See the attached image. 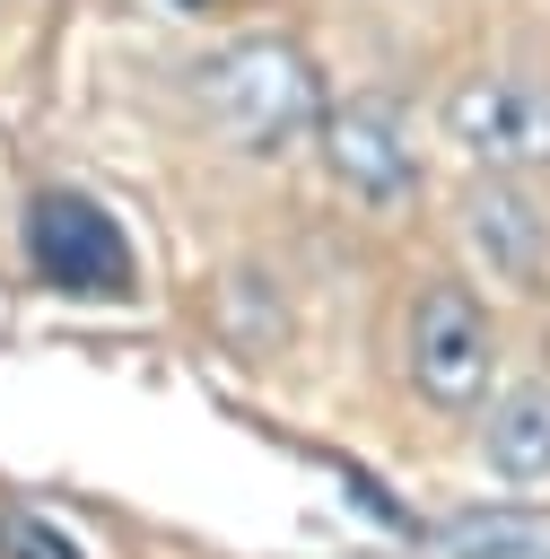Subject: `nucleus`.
I'll list each match as a JSON object with an SVG mask.
<instances>
[{
	"label": "nucleus",
	"mask_w": 550,
	"mask_h": 559,
	"mask_svg": "<svg viewBox=\"0 0 550 559\" xmlns=\"http://www.w3.org/2000/svg\"><path fill=\"white\" fill-rule=\"evenodd\" d=\"M201 122L236 148V157H297L323 131V79L306 61V44L288 35H244L227 52H210L192 70Z\"/></svg>",
	"instance_id": "obj_1"
},
{
	"label": "nucleus",
	"mask_w": 550,
	"mask_h": 559,
	"mask_svg": "<svg viewBox=\"0 0 550 559\" xmlns=\"http://www.w3.org/2000/svg\"><path fill=\"white\" fill-rule=\"evenodd\" d=\"M26 262L61 297H131L140 288V262H131L122 218L96 192H70V183H44L26 201Z\"/></svg>",
	"instance_id": "obj_2"
},
{
	"label": "nucleus",
	"mask_w": 550,
	"mask_h": 559,
	"mask_svg": "<svg viewBox=\"0 0 550 559\" xmlns=\"http://www.w3.org/2000/svg\"><path fill=\"white\" fill-rule=\"evenodd\" d=\"M489 367H498L489 306L463 280H428L410 297V323H402V376H410V393L437 402V411H471L489 393Z\"/></svg>",
	"instance_id": "obj_3"
},
{
	"label": "nucleus",
	"mask_w": 550,
	"mask_h": 559,
	"mask_svg": "<svg viewBox=\"0 0 550 559\" xmlns=\"http://www.w3.org/2000/svg\"><path fill=\"white\" fill-rule=\"evenodd\" d=\"M445 131L480 175H550V79L480 70L445 96Z\"/></svg>",
	"instance_id": "obj_4"
},
{
	"label": "nucleus",
	"mask_w": 550,
	"mask_h": 559,
	"mask_svg": "<svg viewBox=\"0 0 550 559\" xmlns=\"http://www.w3.org/2000/svg\"><path fill=\"white\" fill-rule=\"evenodd\" d=\"M323 166L349 201H410L419 192V140H410V114L393 96H349V105H323Z\"/></svg>",
	"instance_id": "obj_5"
},
{
	"label": "nucleus",
	"mask_w": 550,
	"mask_h": 559,
	"mask_svg": "<svg viewBox=\"0 0 550 559\" xmlns=\"http://www.w3.org/2000/svg\"><path fill=\"white\" fill-rule=\"evenodd\" d=\"M463 245H471V262L489 271V280H541V262H550V218L533 210V192L515 183V175H480L471 192H463Z\"/></svg>",
	"instance_id": "obj_6"
},
{
	"label": "nucleus",
	"mask_w": 550,
	"mask_h": 559,
	"mask_svg": "<svg viewBox=\"0 0 550 559\" xmlns=\"http://www.w3.org/2000/svg\"><path fill=\"white\" fill-rule=\"evenodd\" d=\"M480 463L498 480H550V376H524L480 419Z\"/></svg>",
	"instance_id": "obj_7"
},
{
	"label": "nucleus",
	"mask_w": 550,
	"mask_h": 559,
	"mask_svg": "<svg viewBox=\"0 0 550 559\" xmlns=\"http://www.w3.org/2000/svg\"><path fill=\"white\" fill-rule=\"evenodd\" d=\"M9 559H87V550L44 515H9Z\"/></svg>",
	"instance_id": "obj_8"
},
{
	"label": "nucleus",
	"mask_w": 550,
	"mask_h": 559,
	"mask_svg": "<svg viewBox=\"0 0 550 559\" xmlns=\"http://www.w3.org/2000/svg\"><path fill=\"white\" fill-rule=\"evenodd\" d=\"M454 559H550L541 542H471V550H454Z\"/></svg>",
	"instance_id": "obj_9"
},
{
	"label": "nucleus",
	"mask_w": 550,
	"mask_h": 559,
	"mask_svg": "<svg viewBox=\"0 0 550 559\" xmlns=\"http://www.w3.org/2000/svg\"><path fill=\"white\" fill-rule=\"evenodd\" d=\"M183 9H210V0H183Z\"/></svg>",
	"instance_id": "obj_10"
}]
</instances>
